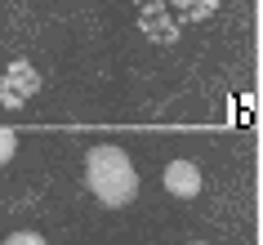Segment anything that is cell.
<instances>
[{
    "mask_svg": "<svg viewBox=\"0 0 263 245\" xmlns=\"http://www.w3.org/2000/svg\"><path fill=\"white\" fill-rule=\"evenodd\" d=\"M85 183L103 205H129L139 196V174L116 143H103L85 156Z\"/></svg>",
    "mask_w": 263,
    "mask_h": 245,
    "instance_id": "cell-1",
    "label": "cell"
},
{
    "mask_svg": "<svg viewBox=\"0 0 263 245\" xmlns=\"http://www.w3.org/2000/svg\"><path fill=\"white\" fill-rule=\"evenodd\" d=\"M41 89V71L31 67L27 58H18V63H9V71H5V85H0V103L5 107H23L31 94Z\"/></svg>",
    "mask_w": 263,
    "mask_h": 245,
    "instance_id": "cell-2",
    "label": "cell"
},
{
    "mask_svg": "<svg viewBox=\"0 0 263 245\" xmlns=\"http://www.w3.org/2000/svg\"><path fill=\"white\" fill-rule=\"evenodd\" d=\"M161 183H165L170 196H179V201H192V196H201V165H196V161H170Z\"/></svg>",
    "mask_w": 263,
    "mask_h": 245,
    "instance_id": "cell-3",
    "label": "cell"
},
{
    "mask_svg": "<svg viewBox=\"0 0 263 245\" xmlns=\"http://www.w3.org/2000/svg\"><path fill=\"white\" fill-rule=\"evenodd\" d=\"M14 152H18L14 129H0V165H5V161H14Z\"/></svg>",
    "mask_w": 263,
    "mask_h": 245,
    "instance_id": "cell-4",
    "label": "cell"
},
{
    "mask_svg": "<svg viewBox=\"0 0 263 245\" xmlns=\"http://www.w3.org/2000/svg\"><path fill=\"white\" fill-rule=\"evenodd\" d=\"M5 245H49V241H45L41 232H14V236H9Z\"/></svg>",
    "mask_w": 263,
    "mask_h": 245,
    "instance_id": "cell-5",
    "label": "cell"
},
{
    "mask_svg": "<svg viewBox=\"0 0 263 245\" xmlns=\"http://www.w3.org/2000/svg\"><path fill=\"white\" fill-rule=\"evenodd\" d=\"M192 245H205V241H192Z\"/></svg>",
    "mask_w": 263,
    "mask_h": 245,
    "instance_id": "cell-6",
    "label": "cell"
}]
</instances>
